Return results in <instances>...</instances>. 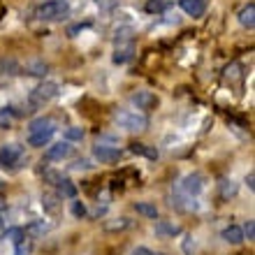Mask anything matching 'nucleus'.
Instances as JSON below:
<instances>
[{
    "label": "nucleus",
    "instance_id": "obj_1",
    "mask_svg": "<svg viewBox=\"0 0 255 255\" xmlns=\"http://www.w3.org/2000/svg\"><path fill=\"white\" fill-rule=\"evenodd\" d=\"M28 144L30 146H47L49 141H51V137H54L56 132V126L51 119H35L30 126H28Z\"/></svg>",
    "mask_w": 255,
    "mask_h": 255
},
{
    "label": "nucleus",
    "instance_id": "obj_2",
    "mask_svg": "<svg viewBox=\"0 0 255 255\" xmlns=\"http://www.w3.org/2000/svg\"><path fill=\"white\" fill-rule=\"evenodd\" d=\"M58 95V84H54V81H44V84H40V86H35L30 93H28V105L33 109H40L44 107L47 102H51Z\"/></svg>",
    "mask_w": 255,
    "mask_h": 255
},
{
    "label": "nucleus",
    "instance_id": "obj_3",
    "mask_svg": "<svg viewBox=\"0 0 255 255\" xmlns=\"http://www.w3.org/2000/svg\"><path fill=\"white\" fill-rule=\"evenodd\" d=\"M114 121L128 130V132H141V130H146L148 121L144 114H137V112H128V109H121V112H116L114 114Z\"/></svg>",
    "mask_w": 255,
    "mask_h": 255
},
{
    "label": "nucleus",
    "instance_id": "obj_4",
    "mask_svg": "<svg viewBox=\"0 0 255 255\" xmlns=\"http://www.w3.org/2000/svg\"><path fill=\"white\" fill-rule=\"evenodd\" d=\"M67 14H70L67 0H49V2L37 7V16L42 21H63Z\"/></svg>",
    "mask_w": 255,
    "mask_h": 255
},
{
    "label": "nucleus",
    "instance_id": "obj_5",
    "mask_svg": "<svg viewBox=\"0 0 255 255\" xmlns=\"http://www.w3.org/2000/svg\"><path fill=\"white\" fill-rule=\"evenodd\" d=\"M132 105L137 109L151 112V109L158 107V98H155V93H151V91H137V93L132 95Z\"/></svg>",
    "mask_w": 255,
    "mask_h": 255
},
{
    "label": "nucleus",
    "instance_id": "obj_6",
    "mask_svg": "<svg viewBox=\"0 0 255 255\" xmlns=\"http://www.w3.org/2000/svg\"><path fill=\"white\" fill-rule=\"evenodd\" d=\"M93 155L102 165H114V162H119V158H121V151L114 146H102V144H98V146L93 148Z\"/></svg>",
    "mask_w": 255,
    "mask_h": 255
},
{
    "label": "nucleus",
    "instance_id": "obj_7",
    "mask_svg": "<svg viewBox=\"0 0 255 255\" xmlns=\"http://www.w3.org/2000/svg\"><path fill=\"white\" fill-rule=\"evenodd\" d=\"M23 148L19 144H7V146H0V167H9L21 158Z\"/></svg>",
    "mask_w": 255,
    "mask_h": 255
},
{
    "label": "nucleus",
    "instance_id": "obj_8",
    "mask_svg": "<svg viewBox=\"0 0 255 255\" xmlns=\"http://www.w3.org/2000/svg\"><path fill=\"white\" fill-rule=\"evenodd\" d=\"M63 197H58V193H44L42 195V207H44V211H47L49 216H58V211H61L63 207Z\"/></svg>",
    "mask_w": 255,
    "mask_h": 255
},
{
    "label": "nucleus",
    "instance_id": "obj_9",
    "mask_svg": "<svg viewBox=\"0 0 255 255\" xmlns=\"http://www.w3.org/2000/svg\"><path fill=\"white\" fill-rule=\"evenodd\" d=\"M70 153H72L70 141H58V144L47 148V160H63V158H67Z\"/></svg>",
    "mask_w": 255,
    "mask_h": 255
},
{
    "label": "nucleus",
    "instance_id": "obj_10",
    "mask_svg": "<svg viewBox=\"0 0 255 255\" xmlns=\"http://www.w3.org/2000/svg\"><path fill=\"white\" fill-rule=\"evenodd\" d=\"M181 9L188 16H202L207 12V2L204 0H181Z\"/></svg>",
    "mask_w": 255,
    "mask_h": 255
},
{
    "label": "nucleus",
    "instance_id": "obj_11",
    "mask_svg": "<svg viewBox=\"0 0 255 255\" xmlns=\"http://www.w3.org/2000/svg\"><path fill=\"white\" fill-rule=\"evenodd\" d=\"M202 188H204V179H202V174H188L186 179H183V190H186L188 195L202 193Z\"/></svg>",
    "mask_w": 255,
    "mask_h": 255
},
{
    "label": "nucleus",
    "instance_id": "obj_12",
    "mask_svg": "<svg viewBox=\"0 0 255 255\" xmlns=\"http://www.w3.org/2000/svg\"><path fill=\"white\" fill-rule=\"evenodd\" d=\"M134 54V47H132V42H123V44H116V54H114V63H128L130 58H132Z\"/></svg>",
    "mask_w": 255,
    "mask_h": 255
},
{
    "label": "nucleus",
    "instance_id": "obj_13",
    "mask_svg": "<svg viewBox=\"0 0 255 255\" xmlns=\"http://www.w3.org/2000/svg\"><path fill=\"white\" fill-rule=\"evenodd\" d=\"M130 151H132L134 155H144V158H148V160H158V151H155L153 146L139 144V141H134V144H130Z\"/></svg>",
    "mask_w": 255,
    "mask_h": 255
},
{
    "label": "nucleus",
    "instance_id": "obj_14",
    "mask_svg": "<svg viewBox=\"0 0 255 255\" xmlns=\"http://www.w3.org/2000/svg\"><path fill=\"white\" fill-rule=\"evenodd\" d=\"M181 232V228L179 225H174V223H167V221H158L155 223V235L158 237H174Z\"/></svg>",
    "mask_w": 255,
    "mask_h": 255
},
{
    "label": "nucleus",
    "instance_id": "obj_15",
    "mask_svg": "<svg viewBox=\"0 0 255 255\" xmlns=\"http://www.w3.org/2000/svg\"><path fill=\"white\" fill-rule=\"evenodd\" d=\"M223 239L228 244H242L244 242V232H242V228L239 225H230V228H225L223 230Z\"/></svg>",
    "mask_w": 255,
    "mask_h": 255
},
{
    "label": "nucleus",
    "instance_id": "obj_16",
    "mask_svg": "<svg viewBox=\"0 0 255 255\" xmlns=\"http://www.w3.org/2000/svg\"><path fill=\"white\" fill-rule=\"evenodd\" d=\"M239 23H242L244 28H253L255 26V5L253 2H249V5L239 12Z\"/></svg>",
    "mask_w": 255,
    "mask_h": 255
},
{
    "label": "nucleus",
    "instance_id": "obj_17",
    "mask_svg": "<svg viewBox=\"0 0 255 255\" xmlns=\"http://www.w3.org/2000/svg\"><path fill=\"white\" fill-rule=\"evenodd\" d=\"M58 197L74 200V197H77V186H74L70 179H61V181H58Z\"/></svg>",
    "mask_w": 255,
    "mask_h": 255
},
{
    "label": "nucleus",
    "instance_id": "obj_18",
    "mask_svg": "<svg viewBox=\"0 0 255 255\" xmlns=\"http://www.w3.org/2000/svg\"><path fill=\"white\" fill-rule=\"evenodd\" d=\"M134 211L144 218H158V207L151 202H134Z\"/></svg>",
    "mask_w": 255,
    "mask_h": 255
},
{
    "label": "nucleus",
    "instance_id": "obj_19",
    "mask_svg": "<svg viewBox=\"0 0 255 255\" xmlns=\"http://www.w3.org/2000/svg\"><path fill=\"white\" fill-rule=\"evenodd\" d=\"M105 232H123V230L130 228V221L128 218H114V221H105Z\"/></svg>",
    "mask_w": 255,
    "mask_h": 255
},
{
    "label": "nucleus",
    "instance_id": "obj_20",
    "mask_svg": "<svg viewBox=\"0 0 255 255\" xmlns=\"http://www.w3.org/2000/svg\"><path fill=\"white\" fill-rule=\"evenodd\" d=\"M169 0H146V12L148 14H162L169 9Z\"/></svg>",
    "mask_w": 255,
    "mask_h": 255
},
{
    "label": "nucleus",
    "instance_id": "obj_21",
    "mask_svg": "<svg viewBox=\"0 0 255 255\" xmlns=\"http://www.w3.org/2000/svg\"><path fill=\"white\" fill-rule=\"evenodd\" d=\"M49 232V225L44 221H33L30 225L26 228V232L23 235H30V237H42V235H47Z\"/></svg>",
    "mask_w": 255,
    "mask_h": 255
},
{
    "label": "nucleus",
    "instance_id": "obj_22",
    "mask_svg": "<svg viewBox=\"0 0 255 255\" xmlns=\"http://www.w3.org/2000/svg\"><path fill=\"white\" fill-rule=\"evenodd\" d=\"M47 70H49V65L44 61H30L26 65V72L33 74V77H44V74H47Z\"/></svg>",
    "mask_w": 255,
    "mask_h": 255
},
{
    "label": "nucleus",
    "instance_id": "obj_23",
    "mask_svg": "<svg viewBox=\"0 0 255 255\" xmlns=\"http://www.w3.org/2000/svg\"><path fill=\"white\" fill-rule=\"evenodd\" d=\"M19 72V65L14 58H2L0 61V74H7V77H14V74Z\"/></svg>",
    "mask_w": 255,
    "mask_h": 255
},
{
    "label": "nucleus",
    "instance_id": "obj_24",
    "mask_svg": "<svg viewBox=\"0 0 255 255\" xmlns=\"http://www.w3.org/2000/svg\"><path fill=\"white\" fill-rule=\"evenodd\" d=\"M23 237H26V235H23V230H21V228H9V230L5 232V239H7L9 244H14V246L23 242Z\"/></svg>",
    "mask_w": 255,
    "mask_h": 255
},
{
    "label": "nucleus",
    "instance_id": "obj_25",
    "mask_svg": "<svg viewBox=\"0 0 255 255\" xmlns=\"http://www.w3.org/2000/svg\"><path fill=\"white\" fill-rule=\"evenodd\" d=\"M65 139L67 141L84 139V130H81V128H67V130H65Z\"/></svg>",
    "mask_w": 255,
    "mask_h": 255
},
{
    "label": "nucleus",
    "instance_id": "obj_26",
    "mask_svg": "<svg viewBox=\"0 0 255 255\" xmlns=\"http://www.w3.org/2000/svg\"><path fill=\"white\" fill-rule=\"evenodd\" d=\"M72 214L77 216V218H84V216H86V204H84V202H72Z\"/></svg>",
    "mask_w": 255,
    "mask_h": 255
},
{
    "label": "nucleus",
    "instance_id": "obj_27",
    "mask_svg": "<svg viewBox=\"0 0 255 255\" xmlns=\"http://www.w3.org/2000/svg\"><path fill=\"white\" fill-rule=\"evenodd\" d=\"M242 232H244V239L249 237V242H253V239H255V223L249 221V223H246V228H244Z\"/></svg>",
    "mask_w": 255,
    "mask_h": 255
},
{
    "label": "nucleus",
    "instance_id": "obj_28",
    "mask_svg": "<svg viewBox=\"0 0 255 255\" xmlns=\"http://www.w3.org/2000/svg\"><path fill=\"white\" fill-rule=\"evenodd\" d=\"M235 193H237V186L232 181H225V183H223V197H225V200H228V197H232Z\"/></svg>",
    "mask_w": 255,
    "mask_h": 255
},
{
    "label": "nucleus",
    "instance_id": "obj_29",
    "mask_svg": "<svg viewBox=\"0 0 255 255\" xmlns=\"http://www.w3.org/2000/svg\"><path fill=\"white\" fill-rule=\"evenodd\" d=\"M30 244H26V242H21V244H16V251H14V255H30Z\"/></svg>",
    "mask_w": 255,
    "mask_h": 255
},
{
    "label": "nucleus",
    "instance_id": "obj_30",
    "mask_svg": "<svg viewBox=\"0 0 255 255\" xmlns=\"http://www.w3.org/2000/svg\"><path fill=\"white\" fill-rule=\"evenodd\" d=\"M132 255H155V253L151 249H144V246H139V249L132 251Z\"/></svg>",
    "mask_w": 255,
    "mask_h": 255
},
{
    "label": "nucleus",
    "instance_id": "obj_31",
    "mask_svg": "<svg viewBox=\"0 0 255 255\" xmlns=\"http://www.w3.org/2000/svg\"><path fill=\"white\" fill-rule=\"evenodd\" d=\"M44 176H47V181H51V183H58V181H61V176H58V174H56V172H47V174H44Z\"/></svg>",
    "mask_w": 255,
    "mask_h": 255
},
{
    "label": "nucleus",
    "instance_id": "obj_32",
    "mask_svg": "<svg viewBox=\"0 0 255 255\" xmlns=\"http://www.w3.org/2000/svg\"><path fill=\"white\" fill-rule=\"evenodd\" d=\"M246 183H249V188H251V190L255 188V174H253V172H251V174L246 176Z\"/></svg>",
    "mask_w": 255,
    "mask_h": 255
},
{
    "label": "nucleus",
    "instance_id": "obj_33",
    "mask_svg": "<svg viewBox=\"0 0 255 255\" xmlns=\"http://www.w3.org/2000/svg\"><path fill=\"white\" fill-rule=\"evenodd\" d=\"M190 249H193V244H190V237H186V242H183V251H186V253H190Z\"/></svg>",
    "mask_w": 255,
    "mask_h": 255
},
{
    "label": "nucleus",
    "instance_id": "obj_34",
    "mask_svg": "<svg viewBox=\"0 0 255 255\" xmlns=\"http://www.w3.org/2000/svg\"><path fill=\"white\" fill-rule=\"evenodd\" d=\"M5 211V202H2V197H0V214Z\"/></svg>",
    "mask_w": 255,
    "mask_h": 255
}]
</instances>
